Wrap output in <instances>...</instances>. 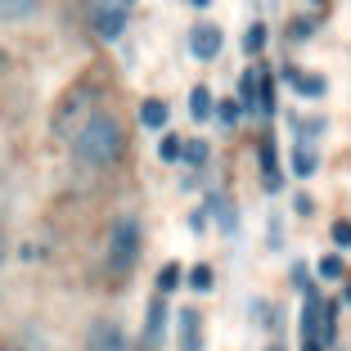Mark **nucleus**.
<instances>
[{
  "instance_id": "obj_1",
  "label": "nucleus",
  "mask_w": 351,
  "mask_h": 351,
  "mask_svg": "<svg viewBox=\"0 0 351 351\" xmlns=\"http://www.w3.org/2000/svg\"><path fill=\"white\" fill-rule=\"evenodd\" d=\"M122 126H117V117L108 113H90L82 117V126H77L73 135V158L82 167H113L117 158H122Z\"/></svg>"
},
{
  "instance_id": "obj_2",
  "label": "nucleus",
  "mask_w": 351,
  "mask_h": 351,
  "mask_svg": "<svg viewBox=\"0 0 351 351\" xmlns=\"http://www.w3.org/2000/svg\"><path fill=\"white\" fill-rule=\"evenodd\" d=\"M135 261H140V226L131 217H122L108 230V270L113 275H131Z\"/></svg>"
},
{
  "instance_id": "obj_3",
  "label": "nucleus",
  "mask_w": 351,
  "mask_h": 351,
  "mask_svg": "<svg viewBox=\"0 0 351 351\" xmlns=\"http://www.w3.org/2000/svg\"><path fill=\"white\" fill-rule=\"evenodd\" d=\"M122 27H126V0H104L95 10V32L104 41H113V36H122Z\"/></svg>"
},
{
  "instance_id": "obj_4",
  "label": "nucleus",
  "mask_w": 351,
  "mask_h": 351,
  "mask_svg": "<svg viewBox=\"0 0 351 351\" xmlns=\"http://www.w3.org/2000/svg\"><path fill=\"white\" fill-rule=\"evenodd\" d=\"M221 45H226V36H221V27L217 23H198L194 32H189V50H194V59H217L221 54Z\"/></svg>"
},
{
  "instance_id": "obj_5",
  "label": "nucleus",
  "mask_w": 351,
  "mask_h": 351,
  "mask_svg": "<svg viewBox=\"0 0 351 351\" xmlns=\"http://www.w3.org/2000/svg\"><path fill=\"white\" fill-rule=\"evenodd\" d=\"M86 347L90 351H126V338H122L117 324L99 320V324H90V342H86Z\"/></svg>"
},
{
  "instance_id": "obj_6",
  "label": "nucleus",
  "mask_w": 351,
  "mask_h": 351,
  "mask_svg": "<svg viewBox=\"0 0 351 351\" xmlns=\"http://www.w3.org/2000/svg\"><path fill=\"white\" fill-rule=\"evenodd\" d=\"M203 347V329H198V311H180V351Z\"/></svg>"
},
{
  "instance_id": "obj_7",
  "label": "nucleus",
  "mask_w": 351,
  "mask_h": 351,
  "mask_svg": "<svg viewBox=\"0 0 351 351\" xmlns=\"http://www.w3.org/2000/svg\"><path fill=\"white\" fill-rule=\"evenodd\" d=\"M36 5L41 0H0V23H23L36 14Z\"/></svg>"
},
{
  "instance_id": "obj_8",
  "label": "nucleus",
  "mask_w": 351,
  "mask_h": 351,
  "mask_svg": "<svg viewBox=\"0 0 351 351\" xmlns=\"http://www.w3.org/2000/svg\"><path fill=\"white\" fill-rule=\"evenodd\" d=\"M140 122H145L149 131H162L167 126V104L162 99H145L140 104Z\"/></svg>"
},
{
  "instance_id": "obj_9",
  "label": "nucleus",
  "mask_w": 351,
  "mask_h": 351,
  "mask_svg": "<svg viewBox=\"0 0 351 351\" xmlns=\"http://www.w3.org/2000/svg\"><path fill=\"white\" fill-rule=\"evenodd\" d=\"M212 108H217V104H212V90H207V86H198V90L189 95V113H194V122H207V117H212Z\"/></svg>"
},
{
  "instance_id": "obj_10",
  "label": "nucleus",
  "mask_w": 351,
  "mask_h": 351,
  "mask_svg": "<svg viewBox=\"0 0 351 351\" xmlns=\"http://www.w3.org/2000/svg\"><path fill=\"white\" fill-rule=\"evenodd\" d=\"M162 315H167V306H162V298H158L154 306H149V324H145V342H149V347H154L158 333H162Z\"/></svg>"
},
{
  "instance_id": "obj_11",
  "label": "nucleus",
  "mask_w": 351,
  "mask_h": 351,
  "mask_svg": "<svg viewBox=\"0 0 351 351\" xmlns=\"http://www.w3.org/2000/svg\"><path fill=\"white\" fill-rule=\"evenodd\" d=\"M257 90H261V73H257V68H248V73H243V82H239L243 104H257Z\"/></svg>"
},
{
  "instance_id": "obj_12",
  "label": "nucleus",
  "mask_w": 351,
  "mask_h": 351,
  "mask_svg": "<svg viewBox=\"0 0 351 351\" xmlns=\"http://www.w3.org/2000/svg\"><path fill=\"white\" fill-rule=\"evenodd\" d=\"M212 113H217V122H221V126H234V122H239V113H243V108H239L234 99H226V104H217V108H212Z\"/></svg>"
},
{
  "instance_id": "obj_13",
  "label": "nucleus",
  "mask_w": 351,
  "mask_h": 351,
  "mask_svg": "<svg viewBox=\"0 0 351 351\" xmlns=\"http://www.w3.org/2000/svg\"><path fill=\"white\" fill-rule=\"evenodd\" d=\"M180 140H176V135H162V145H158V158H162V162H176V158H180Z\"/></svg>"
},
{
  "instance_id": "obj_14",
  "label": "nucleus",
  "mask_w": 351,
  "mask_h": 351,
  "mask_svg": "<svg viewBox=\"0 0 351 351\" xmlns=\"http://www.w3.org/2000/svg\"><path fill=\"white\" fill-rule=\"evenodd\" d=\"M293 171L311 176V171H315V154H311V149H298V154H293Z\"/></svg>"
},
{
  "instance_id": "obj_15",
  "label": "nucleus",
  "mask_w": 351,
  "mask_h": 351,
  "mask_svg": "<svg viewBox=\"0 0 351 351\" xmlns=\"http://www.w3.org/2000/svg\"><path fill=\"white\" fill-rule=\"evenodd\" d=\"M176 284H180V266H162V275H158V293H171Z\"/></svg>"
},
{
  "instance_id": "obj_16",
  "label": "nucleus",
  "mask_w": 351,
  "mask_h": 351,
  "mask_svg": "<svg viewBox=\"0 0 351 351\" xmlns=\"http://www.w3.org/2000/svg\"><path fill=\"white\" fill-rule=\"evenodd\" d=\"M298 90H302V95H324V77H320V73L298 77Z\"/></svg>"
},
{
  "instance_id": "obj_17",
  "label": "nucleus",
  "mask_w": 351,
  "mask_h": 351,
  "mask_svg": "<svg viewBox=\"0 0 351 351\" xmlns=\"http://www.w3.org/2000/svg\"><path fill=\"white\" fill-rule=\"evenodd\" d=\"M189 284H194V289H212V270L194 266V270H189Z\"/></svg>"
},
{
  "instance_id": "obj_18",
  "label": "nucleus",
  "mask_w": 351,
  "mask_h": 351,
  "mask_svg": "<svg viewBox=\"0 0 351 351\" xmlns=\"http://www.w3.org/2000/svg\"><path fill=\"white\" fill-rule=\"evenodd\" d=\"M333 243H338V248H351V221H338V226H333Z\"/></svg>"
},
{
  "instance_id": "obj_19",
  "label": "nucleus",
  "mask_w": 351,
  "mask_h": 351,
  "mask_svg": "<svg viewBox=\"0 0 351 351\" xmlns=\"http://www.w3.org/2000/svg\"><path fill=\"white\" fill-rule=\"evenodd\" d=\"M180 154H185L189 162H207V145H203V140H194V145H185Z\"/></svg>"
},
{
  "instance_id": "obj_20",
  "label": "nucleus",
  "mask_w": 351,
  "mask_h": 351,
  "mask_svg": "<svg viewBox=\"0 0 351 351\" xmlns=\"http://www.w3.org/2000/svg\"><path fill=\"white\" fill-rule=\"evenodd\" d=\"M320 275H324V279H338V275H342V257H324V261H320Z\"/></svg>"
},
{
  "instance_id": "obj_21",
  "label": "nucleus",
  "mask_w": 351,
  "mask_h": 351,
  "mask_svg": "<svg viewBox=\"0 0 351 351\" xmlns=\"http://www.w3.org/2000/svg\"><path fill=\"white\" fill-rule=\"evenodd\" d=\"M261 41H266V32L252 27V32H248V50H261Z\"/></svg>"
},
{
  "instance_id": "obj_22",
  "label": "nucleus",
  "mask_w": 351,
  "mask_h": 351,
  "mask_svg": "<svg viewBox=\"0 0 351 351\" xmlns=\"http://www.w3.org/2000/svg\"><path fill=\"white\" fill-rule=\"evenodd\" d=\"M302 351H324V347H315V342H302Z\"/></svg>"
},
{
  "instance_id": "obj_23",
  "label": "nucleus",
  "mask_w": 351,
  "mask_h": 351,
  "mask_svg": "<svg viewBox=\"0 0 351 351\" xmlns=\"http://www.w3.org/2000/svg\"><path fill=\"white\" fill-rule=\"evenodd\" d=\"M0 68H5V54H0Z\"/></svg>"
},
{
  "instance_id": "obj_24",
  "label": "nucleus",
  "mask_w": 351,
  "mask_h": 351,
  "mask_svg": "<svg viewBox=\"0 0 351 351\" xmlns=\"http://www.w3.org/2000/svg\"><path fill=\"white\" fill-rule=\"evenodd\" d=\"M194 5H207V0H194Z\"/></svg>"
},
{
  "instance_id": "obj_25",
  "label": "nucleus",
  "mask_w": 351,
  "mask_h": 351,
  "mask_svg": "<svg viewBox=\"0 0 351 351\" xmlns=\"http://www.w3.org/2000/svg\"><path fill=\"white\" fill-rule=\"evenodd\" d=\"M347 298H351V289H347Z\"/></svg>"
},
{
  "instance_id": "obj_26",
  "label": "nucleus",
  "mask_w": 351,
  "mask_h": 351,
  "mask_svg": "<svg viewBox=\"0 0 351 351\" xmlns=\"http://www.w3.org/2000/svg\"><path fill=\"white\" fill-rule=\"evenodd\" d=\"M270 351H279V347H270Z\"/></svg>"
}]
</instances>
